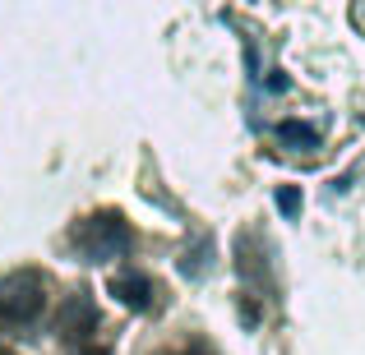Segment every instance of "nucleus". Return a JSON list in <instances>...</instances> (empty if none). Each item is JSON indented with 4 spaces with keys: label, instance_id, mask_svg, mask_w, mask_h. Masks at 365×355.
I'll use <instances>...</instances> for the list:
<instances>
[{
    "label": "nucleus",
    "instance_id": "obj_9",
    "mask_svg": "<svg viewBox=\"0 0 365 355\" xmlns=\"http://www.w3.org/2000/svg\"><path fill=\"white\" fill-rule=\"evenodd\" d=\"M0 355H14V351H5V346H0Z\"/></svg>",
    "mask_w": 365,
    "mask_h": 355
},
{
    "label": "nucleus",
    "instance_id": "obj_8",
    "mask_svg": "<svg viewBox=\"0 0 365 355\" xmlns=\"http://www.w3.org/2000/svg\"><path fill=\"white\" fill-rule=\"evenodd\" d=\"M171 355H208V351H199V346H195V351H171Z\"/></svg>",
    "mask_w": 365,
    "mask_h": 355
},
{
    "label": "nucleus",
    "instance_id": "obj_3",
    "mask_svg": "<svg viewBox=\"0 0 365 355\" xmlns=\"http://www.w3.org/2000/svg\"><path fill=\"white\" fill-rule=\"evenodd\" d=\"M93 328H98V304H93L88 291H74L70 300L61 304V314H56V337L79 341V346H83Z\"/></svg>",
    "mask_w": 365,
    "mask_h": 355
},
{
    "label": "nucleus",
    "instance_id": "obj_5",
    "mask_svg": "<svg viewBox=\"0 0 365 355\" xmlns=\"http://www.w3.org/2000/svg\"><path fill=\"white\" fill-rule=\"evenodd\" d=\"M277 143L292 152H310V148H319V129L305 120H282L277 124Z\"/></svg>",
    "mask_w": 365,
    "mask_h": 355
},
{
    "label": "nucleus",
    "instance_id": "obj_2",
    "mask_svg": "<svg viewBox=\"0 0 365 355\" xmlns=\"http://www.w3.org/2000/svg\"><path fill=\"white\" fill-rule=\"evenodd\" d=\"M70 245L79 249L88 263H111V258H125L134 249V231L120 213L102 208V213H88L70 226Z\"/></svg>",
    "mask_w": 365,
    "mask_h": 355
},
{
    "label": "nucleus",
    "instance_id": "obj_6",
    "mask_svg": "<svg viewBox=\"0 0 365 355\" xmlns=\"http://www.w3.org/2000/svg\"><path fill=\"white\" fill-rule=\"evenodd\" d=\"M277 208H282L287 217H296V213H301V189H292V185L277 189Z\"/></svg>",
    "mask_w": 365,
    "mask_h": 355
},
{
    "label": "nucleus",
    "instance_id": "obj_4",
    "mask_svg": "<svg viewBox=\"0 0 365 355\" xmlns=\"http://www.w3.org/2000/svg\"><path fill=\"white\" fill-rule=\"evenodd\" d=\"M107 291L116 295L120 304H130V309H139V314H148V309H158V282H153L148 272H111V282H107Z\"/></svg>",
    "mask_w": 365,
    "mask_h": 355
},
{
    "label": "nucleus",
    "instance_id": "obj_1",
    "mask_svg": "<svg viewBox=\"0 0 365 355\" xmlns=\"http://www.w3.org/2000/svg\"><path fill=\"white\" fill-rule=\"evenodd\" d=\"M46 277L37 267H19V272L0 277V328L5 332H33L46 314Z\"/></svg>",
    "mask_w": 365,
    "mask_h": 355
},
{
    "label": "nucleus",
    "instance_id": "obj_7",
    "mask_svg": "<svg viewBox=\"0 0 365 355\" xmlns=\"http://www.w3.org/2000/svg\"><path fill=\"white\" fill-rule=\"evenodd\" d=\"M79 355H111V346H83Z\"/></svg>",
    "mask_w": 365,
    "mask_h": 355
}]
</instances>
